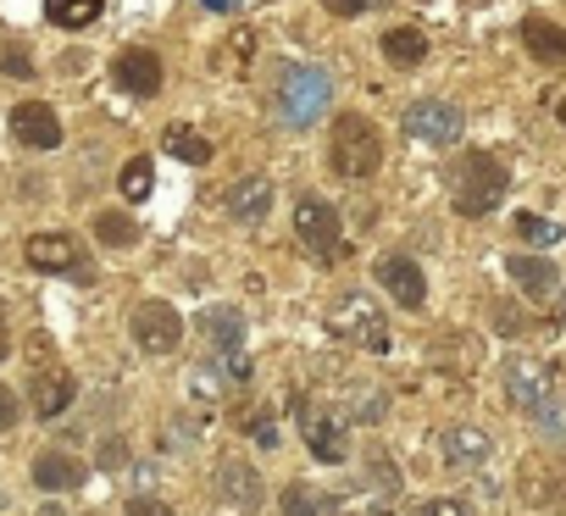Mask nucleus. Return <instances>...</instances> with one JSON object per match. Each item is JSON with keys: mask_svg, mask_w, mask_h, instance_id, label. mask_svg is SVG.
<instances>
[{"mask_svg": "<svg viewBox=\"0 0 566 516\" xmlns=\"http://www.w3.org/2000/svg\"><path fill=\"white\" fill-rule=\"evenodd\" d=\"M272 101H277V117L290 123V128H312L334 106V78L317 62H290V67L277 73V95Z\"/></svg>", "mask_w": 566, "mask_h": 516, "instance_id": "f257e3e1", "label": "nucleus"}, {"mask_svg": "<svg viewBox=\"0 0 566 516\" xmlns=\"http://www.w3.org/2000/svg\"><path fill=\"white\" fill-rule=\"evenodd\" d=\"M505 189H511V172H505V161L489 156V150H467V156L450 167V206H455L461 217H489V211L505 200Z\"/></svg>", "mask_w": 566, "mask_h": 516, "instance_id": "f03ea898", "label": "nucleus"}, {"mask_svg": "<svg viewBox=\"0 0 566 516\" xmlns=\"http://www.w3.org/2000/svg\"><path fill=\"white\" fill-rule=\"evenodd\" d=\"M328 167L339 178H373L384 167V139H378V128L361 112L334 117V128H328Z\"/></svg>", "mask_w": 566, "mask_h": 516, "instance_id": "7ed1b4c3", "label": "nucleus"}, {"mask_svg": "<svg viewBox=\"0 0 566 516\" xmlns=\"http://www.w3.org/2000/svg\"><path fill=\"white\" fill-rule=\"evenodd\" d=\"M328 334H339V339H350V345H361V350H378V356L389 350V317H384V306H378L373 295H361V289H350V295L334 301Z\"/></svg>", "mask_w": 566, "mask_h": 516, "instance_id": "20e7f679", "label": "nucleus"}, {"mask_svg": "<svg viewBox=\"0 0 566 516\" xmlns=\"http://www.w3.org/2000/svg\"><path fill=\"white\" fill-rule=\"evenodd\" d=\"M295 233H301V250L312 255V262H339L345 255V222L328 200H301L295 206Z\"/></svg>", "mask_w": 566, "mask_h": 516, "instance_id": "39448f33", "label": "nucleus"}, {"mask_svg": "<svg viewBox=\"0 0 566 516\" xmlns=\"http://www.w3.org/2000/svg\"><path fill=\"white\" fill-rule=\"evenodd\" d=\"M23 255H29L34 273H56V278H73V284H90L95 278V262L84 255V244L73 233H34Z\"/></svg>", "mask_w": 566, "mask_h": 516, "instance_id": "423d86ee", "label": "nucleus"}, {"mask_svg": "<svg viewBox=\"0 0 566 516\" xmlns=\"http://www.w3.org/2000/svg\"><path fill=\"white\" fill-rule=\"evenodd\" d=\"M400 128H406L417 145H455V139H461V106H455V101H439V95L411 101L406 117H400Z\"/></svg>", "mask_w": 566, "mask_h": 516, "instance_id": "0eeeda50", "label": "nucleus"}, {"mask_svg": "<svg viewBox=\"0 0 566 516\" xmlns=\"http://www.w3.org/2000/svg\"><path fill=\"white\" fill-rule=\"evenodd\" d=\"M128 328H134V345L150 350V356H172L178 339H184V317L172 312V301H139Z\"/></svg>", "mask_w": 566, "mask_h": 516, "instance_id": "6e6552de", "label": "nucleus"}, {"mask_svg": "<svg viewBox=\"0 0 566 516\" xmlns=\"http://www.w3.org/2000/svg\"><path fill=\"white\" fill-rule=\"evenodd\" d=\"M301 433L317 461H328V466L350 461V422L339 411H301Z\"/></svg>", "mask_w": 566, "mask_h": 516, "instance_id": "1a4fd4ad", "label": "nucleus"}, {"mask_svg": "<svg viewBox=\"0 0 566 516\" xmlns=\"http://www.w3.org/2000/svg\"><path fill=\"white\" fill-rule=\"evenodd\" d=\"M549 394H555V372H549L544 361H527V356L505 361V400H511L516 411H533V406L549 400Z\"/></svg>", "mask_w": 566, "mask_h": 516, "instance_id": "9d476101", "label": "nucleus"}, {"mask_svg": "<svg viewBox=\"0 0 566 516\" xmlns=\"http://www.w3.org/2000/svg\"><path fill=\"white\" fill-rule=\"evenodd\" d=\"M378 284L395 295V306H406V312H417L422 301H428V278H422V267L411 262V255H378Z\"/></svg>", "mask_w": 566, "mask_h": 516, "instance_id": "9b49d317", "label": "nucleus"}, {"mask_svg": "<svg viewBox=\"0 0 566 516\" xmlns=\"http://www.w3.org/2000/svg\"><path fill=\"white\" fill-rule=\"evenodd\" d=\"M12 139L29 145V150H56L62 145V117L45 106V101H23L12 112Z\"/></svg>", "mask_w": 566, "mask_h": 516, "instance_id": "f8f14e48", "label": "nucleus"}, {"mask_svg": "<svg viewBox=\"0 0 566 516\" xmlns=\"http://www.w3.org/2000/svg\"><path fill=\"white\" fill-rule=\"evenodd\" d=\"M112 78H117L128 95L150 101V95L161 89V56H156V51H145V45H134V51H117V62H112Z\"/></svg>", "mask_w": 566, "mask_h": 516, "instance_id": "ddd939ff", "label": "nucleus"}, {"mask_svg": "<svg viewBox=\"0 0 566 516\" xmlns=\"http://www.w3.org/2000/svg\"><path fill=\"white\" fill-rule=\"evenodd\" d=\"M73 394H78V378H73L67 367H45V372H34V383H29V400H34L40 422H56V417L73 406Z\"/></svg>", "mask_w": 566, "mask_h": 516, "instance_id": "4468645a", "label": "nucleus"}, {"mask_svg": "<svg viewBox=\"0 0 566 516\" xmlns=\"http://www.w3.org/2000/svg\"><path fill=\"white\" fill-rule=\"evenodd\" d=\"M439 455H444V466H455V472H478V466L494 455V439H489L483 428H444Z\"/></svg>", "mask_w": 566, "mask_h": 516, "instance_id": "2eb2a0df", "label": "nucleus"}, {"mask_svg": "<svg viewBox=\"0 0 566 516\" xmlns=\"http://www.w3.org/2000/svg\"><path fill=\"white\" fill-rule=\"evenodd\" d=\"M217 494H222L228 505H239V510H261V499H266L261 472H255L250 461H222V466H217Z\"/></svg>", "mask_w": 566, "mask_h": 516, "instance_id": "dca6fc26", "label": "nucleus"}, {"mask_svg": "<svg viewBox=\"0 0 566 516\" xmlns=\"http://www.w3.org/2000/svg\"><path fill=\"white\" fill-rule=\"evenodd\" d=\"M505 273L516 278V289H522L527 301H549V295H560V273L544 262V255H511Z\"/></svg>", "mask_w": 566, "mask_h": 516, "instance_id": "f3484780", "label": "nucleus"}, {"mask_svg": "<svg viewBox=\"0 0 566 516\" xmlns=\"http://www.w3.org/2000/svg\"><path fill=\"white\" fill-rule=\"evenodd\" d=\"M266 211H272V183H266V178H239V183L228 189V217H233V222L261 228Z\"/></svg>", "mask_w": 566, "mask_h": 516, "instance_id": "a211bd4d", "label": "nucleus"}, {"mask_svg": "<svg viewBox=\"0 0 566 516\" xmlns=\"http://www.w3.org/2000/svg\"><path fill=\"white\" fill-rule=\"evenodd\" d=\"M522 45L533 62L544 67H566V29L549 23V18H522Z\"/></svg>", "mask_w": 566, "mask_h": 516, "instance_id": "6ab92c4d", "label": "nucleus"}, {"mask_svg": "<svg viewBox=\"0 0 566 516\" xmlns=\"http://www.w3.org/2000/svg\"><path fill=\"white\" fill-rule=\"evenodd\" d=\"M384 56H389V67L411 73V67L428 62V34H422V29H389V34H384Z\"/></svg>", "mask_w": 566, "mask_h": 516, "instance_id": "aec40b11", "label": "nucleus"}, {"mask_svg": "<svg viewBox=\"0 0 566 516\" xmlns=\"http://www.w3.org/2000/svg\"><path fill=\"white\" fill-rule=\"evenodd\" d=\"M206 339H211L217 356H239V345H244V317H239L233 306L206 312Z\"/></svg>", "mask_w": 566, "mask_h": 516, "instance_id": "412c9836", "label": "nucleus"}, {"mask_svg": "<svg viewBox=\"0 0 566 516\" xmlns=\"http://www.w3.org/2000/svg\"><path fill=\"white\" fill-rule=\"evenodd\" d=\"M34 483L51 488V494H62V488H78V483H84V466H78L73 455H56V450H51V455L34 461Z\"/></svg>", "mask_w": 566, "mask_h": 516, "instance_id": "4be33fe9", "label": "nucleus"}, {"mask_svg": "<svg viewBox=\"0 0 566 516\" xmlns=\"http://www.w3.org/2000/svg\"><path fill=\"white\" fill-rule=\"evenodd\" d=\"M45 18L73 34V29H90L101 18V0H45Z\"/></svg>", "mask_w": 566, "mask_h": 516, "instance_id": "5701e85b", "label": "nucleus"}, {"mask_svg": "<svg viewBox=\"0 0 566 516\" xmlns=\"http://www.w3.org/2000/svg\"><path fill=\"white\" fill-rule=\"evenodd\" d=\"M161 145H167V156H178V161H189V167H206V161H211V145H206L195 128H167Z\"/></svg>", "mask_w": 566, "mask_h": 516, "instance_id": "b1692460", "label": "nucleus"}, {"mask_svg": "<svg viewBox=\"0 0 566 516\" xmlns=\"http://www.w3.org/2000/svg\"><path fill=\"white\" fill-rule=\"evenodd\" d=\"M95 239H101L106 250H128V244L139 239V222L123 217V211H101V217H95Z\"/></svg>", "mask_w": 566, "mask_h": 516, "instance_id": "393cba45", "label": "nucleus"}, {"mask_svg": "<svg viewBox=\"0 0 566 516\" xmlns=\"http://www.w3.org/2000/svg\"><path fill=\"white\" fill-rule=\"evenodd\" d=\"M117 189H123V200H134V206H139V200H150V189H156L150 161H145V156H134V161L117 172Z\"/></svg>", "mask_w": 566, "mask_h": 516, "instance_id": "a878e982", "label": "nucleus"}, {"mask_svg": "<svg viewBox=\"0 0 566 516\" xmlns=\"http://www.w3.org/2000/svg\"><path fill=\"white\" fill-rule=\"evenodd\" d=\"M283 516H328V499L306 483H290L283 488Z\"/></svg>", "mask_w": 566, "mask_h": 516, "instance_id": "bb28decb", "label": "nucleus"}, {"mask_svg": "<svg viewBox=\"0 0 566 516\" xmlns=\"http://www.w3.org/2000/svg\"><path fill=\"white\" fill-rule=\"evenodd\" d=\"M250 51H255V34H250V29H233V40L222 45V62H217V67H222L228 78H239V73L250 67Z\"/></svg>", "mask_w": 566, "mask_h": 516, "instance_id": "cd10ccee", "label": "nucleus"}, {"mask_svg": "<svg viewBox=\"0 0 566 516\" xmlns=\"http://www.w3.org/2000/svg\"><path fill=\"white\" fill-rule=\"evenodd\" d=\"M516 233H522L533 250H549V244H560V222H549V217H533V211H522V217H516Z\"/></svg>", "mask_w": 566, "mask_h": 516, "instance_id": "c85d7f7f", "label": "nucleus"}, {"mask_svg": "<svg viewBox=\"0 0 566 516\" xmlns=\"http://www.w3.org/2000/svg\"><path fill=\"white\" fill-rule=\"evenodd\" d=\"M527 417L538 422V433H549V439H566V406H560L555 394H549V400H538Z\"/></svg>", "mask_w": 566, "mask_h": 516, "instance_id": "c756f323", "label": "nucleus"}, {"mask_svg": "<svg viewBox=\"0 0 566 516\" xmlns=\"http://www.w3.org/2000/svg\"><path fill=\"white\" fill-rule=\"evenodd\" d=\"M233 378L222 372V361H200V372H195V394H222Z\"/></svg>", "mask_w": 566, "mask_h": 516, "instance_id": "7c9ffc66", "label": "nucleus"}, {"mask_svg": "<svg viewBox=\"0 0 566 516\" xmlns=\"http://www.w3.org/2000/svg\"><path fill=\"white\" fill-rule=\"evenodd\" d=\"M527 328V317L516 312V306H494V334H505V339H516Z\"/></svg>", "mask_w": 566, "mask_h": 516, "instance_id": "2f4dec72", "label": "nucleus"}, {"mask_svg": "<svg viewBox=\"0 0 566 516\" xmlns=\"http://www.w3.org/2000/svg\"><path fill=\"white\" fill-rule=\"evenodd\" d=\"M356 422H384V394H373V389H361L356 394V411H350Z\"/></svg>", "mask_w": 566, "mask_h": 516, "instance_id": "473e14b6", "label": "nucleus"}, {"mask_svg": "<svg viewBox=\"0 0 566 516\" xmlns=\"http://www.w3.org/2000/svg\"><path fill=\"white\" fill-rule=\"evenodd\" d=\"M128 516H172V505L156 494H139V499H128Z\"/></svg>", "mask_w": 566, "mask_h": 516, "instance_id": "72a5a7b5", "label": "nucleus"}, {"mask_svg": "<svg viewBox=\"0 0 566 516\" xmlns=\"http://www.w3.org/2000/svg\"><path fill=\"white\" fill-rule=\"evenodd\" d=\"M0 73H12V78H34V62H23V51H0Z\"/></svg>", "mask_w": 566, "mask_h": 516, "instance_id": "f704fd0d", "label": "nucleus"}, {"mask_svg": "<svg viewBox=\"0 0 566 516\" xmlns=\"http://www.w3.org/2000/svg\"><path fill=\"white\" fill-rule=\"evenodd\" d=\"M18 417H23V411H18V394H12L7 383H0V433H12V428H18Z\"/></svg>", "mask_w": 566, "mask_h": 516, "instance_id": "c9c22d12", "label": "nucleus"}, {"mask_svg": "<svg viewBox=\"0 0 566 516\" xmlns=\"http://www.w3.org/2000/svg\"><path fill=\"white\" fill-rule=\"evenodd\" d=\"M123 461H128V444H123V439H117V433H112V439H106V444H101V466H112V472H117V466H123Z\"/></svg>", "mask_w": 566, "mask_h": 516, "instance_id": "e433bc0d", "label": "nucleus"}, {"mask_svg": "<svg viewBox=\"0 0 566 516\" xmlns=\"http://www.w3.org/2000/svg\"><path fill=\"white\" fill-rule=\"evenodd\" d=\"M323 7H328L334 18H361V12H367V0H323Z\"/></svg>", "mask_w": 566, "mask_h": 516, "instance_id": "4c0bfd02", "label": "nucleus"}, {"mask_svg": "<svg viewBox=\"0 0 566 516\" xmlns=\"http://www.w3.org/2000/svg\"><path fill=\"white\" fill-rule=\"evenodd\" d=\"M422 516H467V505H461V499H433Z\"/></svg>", "mask_w": 566, "mask_h": 516, "instance_id": "58836bf2", "label": "nucleus"}, {"mask_svg": "<svg viewBox=\"0 0 566 516\" xmlns=\"http://www.w3.org/2000/svg\"><path fill=\"white\" fill-rule=\"evenodd\" d=\"M200 7H206V12H233L239 0H200Z\"/></svg>", "mask_w": 566, "mask_h": 516, "instance_id": "ea45409f", "label": "nucleus"}, {"mask_svg": "<svg viewBox=\"0 0 566 516\" xmlns=\"http://www.w3.org/2000/svg\"><path fill=\"white\" fill-rule=\"evenodd\" d=\"M0 356H7V312H0Z\"/></svg>", "mask_w": 566, "mask_h": 516, "instance_id": "a19ab883", "label": "nucleus"}, {"mask_svg": "<svg viewBox=\"0 0 566 516\" xmlns=\"http://www.w3.org/2000/svg\"><path fill=\"white\" fill-rule=\"evenodd\" d=\"M555 117H560V128H566V101H560V106H555Z\"/></svg>", "mask_w": 566, "mask_h": 516, "instance_id": "79ce46f5", "label": "nucleus"}, {"mask_svg": "<svg viewBox=\"0 0 566 516\" xmlns=\"http://www.w3.org/2000/svg\"><path fill=\"white\" fill-rule=\"evenodd\" d=\"M560 323H566V289H560Z\"/></svg>", "mask_w": 566, "mask_h": 516, "instance_id": "37998d69", "label": "nucleus"}]
</instances>
